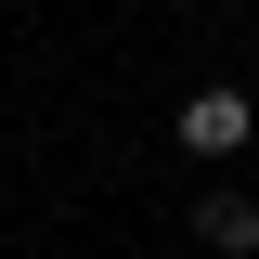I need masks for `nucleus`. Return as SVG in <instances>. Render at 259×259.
<instances>
[{"mask_svg": "<svg viewBox=\"0 0 259 259\" xmlns=\"http://www.w3.org/2000/svg\"><path fill=\"white\" fill-rule=\"evenodd\" d=\"M246 130H259L246 91H194V104H182V143H194V156H246Z\"/></svg>", "mask_w": 259, "mask_h": 259, "instance_id": "f257e3e1", "label": "nucleus"}, {"mask_svg": "<svg viewBox=\"0 0 259 259\" xmlns=\"http://www.w3.org/2000/svg\"><path fill=\"white\" fill-rule=\"evenodd\" d=\"M194 233H207L221 259H259V194H233V182H207V194H194Z\"/></svg>", "mask_w": 259, "mask_h": 259, "instance_id": "f03ea898", "label": "nucleus"}]
</instances>
